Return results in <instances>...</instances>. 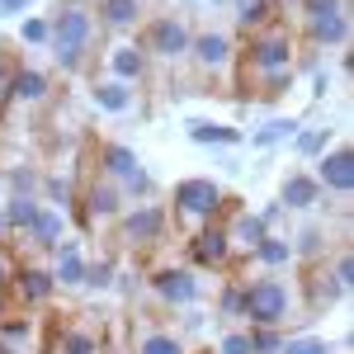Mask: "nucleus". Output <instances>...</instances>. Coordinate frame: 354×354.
Wrapping results in <instances>:
<instances>
[{"instance_id": "obj_30", "label": "nucleus", "mask_w": 354, "mask_h": 354, "mask_svg": "<svg viewBox=\"0 0 354 354\" xmlns=\"http://www.w3.org/2000/svg\"><path fill=\"white\" fill-rule=\"evenodd\" d=\"M298 128H302L298 118H270L260 133H250V147H260V151H265V147H279V142H293Z\"/></svg>"}, {"instance_id": "obj_41", "label": "nucleus", "mask_w": 354, "mask_h": 354, "mask_svg": "<svg viewBox=\"0 0 354 354\" xmlns=\"http://www.w3.org/2000/svg\"><path fill=\"white\" fill-rule=\"evenodd\" d=\"M218 354H250V340H245V330H227L218 340Z\"/></svg>"}, {"instance_id": "obj_6", "label": "nucleus", "mask_w": 354, "mask_h": 354, "mask_svg": "<svg viewBox=\"0 0 354 354\" xmlns=\"http://www.w3.org/2000/svg\"><path fill=\"white\" fill-rule=\"evenodd\" d=\"M100 175L113 180L123 198H147V194H151V175L142 170L137 151L123 147V142H104V147H100Z\"/></svg>"}, {"instance_id": "obj_10", "label": "nucleus", "mask_w": 354, "mask_h": 354, "mask_svg": "<svg viewBox=\"0 0 354 354\" xmlns=\"http://www.w3.org/2000/svg\"><path fill=\"white\" fill-rule=\"evenodd\" d=\"M10 293L19 302V312L48 307V302L57 298V279H53V270H43V265H19V270L10 274Z\"/></svg>"}, {"instance_id": "obj_43", "label": "nucleus", "mask_w": 354, "mask_h": 354, "mask_svg": "<svg viewBox=\"0 0 354 354\" xmlns=\"http://www.w3.org/2000/svg\"><path fill=\"white\" fill-rule=\"evenodd\" d=\"M10 274H15V265H10V260H5V255H0V298H5V293H10Z\"/></svg>"}, {"instance_id": "obj_22", "label": "nucleus", "mask_w": 354, "mask_h": 354, "mask_svg": "<svg viewBox=\"0 0 354 354\" xmlns=\"http://www.w3.org/2000/svg\"><path fill=\"white\" fill-rule=\"evenodd\" d=\"M48 90H53V81L38 66H15V76H10V100L15 104H43Z\"/></svg>"}, {"instance_id": "obj_17", "label": "nucleus", "mask_w": 354, "mask_h": 354, "mask_svg": "<svg viewBox=\"0 0 354 354\" xmlns=\"http://www.w3.org/2000/svg\"><path fill=\"white\" fill-rule=\"evenodd\" d=\"M90 104L100 113H109V118H123V113H133L137 109V90L133 85H123V81H95L90 85Z\"/></svg>"}, {"instance_id": "obj_28", "label": "nucleus", "mask_w": 354, "mask_h": 354, "mask_svg": "<svg viewBox=\"0 0 354 354\" xmlns=\"http://www.w3.org/2000/svg\"><path fill=\"white\" fill-rule=\"evenodd\" d=\"M137 19H142V0H100V15H95L100 28H133Z\"/></svg>"}, {"instance_id": "obj_9", "label": "nucleus", "mask_w": 354, "mask_h": 354, "mask_svg": "<svg viewBox=\"0 0 354 354\" xmlns=\"http://www.w3.org/2000/svg\"><path fill=\"white\" fill-rule=\"evenodd\" d=\"M151 293H156L165 307H194L198 293H203V283H198V274L185 270V265H161V270H151Z\"/></svg>"}, {"instance_id": "obj_11", "label": "nucleus", "mask_w": 354, "mask_h": 354, "mask_svg": "<svg viewBox=\"0 0 354 354\" xmlns=\"http://www.w3.org/2000/svg\"><path fill=\"white\" fill-rule=\"evenodd\" d=\"M312 180L322 185V194H340V198H350L354 189V151L350 147H330L317 156V170H312Z\"/></svg>"}, {"instance_id": "obj_20", "label": "nucleus", "mask_w": 354, "mask_h": 354, "mask_svg": "<svg viewBox=\"0 0 354 354\" xmlns=\"http://www.w3.org/2000/svg\"><path fill=\"white\" fill-rule=\"evenodd\" d=\"M317 203H322V185L312 180V170H293V175L283 180V189H279V208L307 213V208H317Z\"/></svg>"}, {"instance_id": "obj_16", "label": "nucleus", "mask_w": 354, "mask_h": 354, "mask_svg": "<svg viewBox=\"0 0 354 354\" xmlns=\"http://www.w3.org/2000/svg\"><path fill=\"white\" fill-rule=\"evenodd\" d=\"M302 288H307V312L317 317V312H326V307H335V302L345 298V288L330 279L326 260H312L307 265V279H302Z\"/></svg>"}, {"instance_id": "obj_1", "label": "nucleus", "mask_w": 354, "mask_h": 354, "mask_svg": "<svg viewBox=\"0 0 354 354\" xmlns=\"http://www.w3.org/2000/svg\"><path fill=\"white\" fill-rule=\"evenodd\" d=\"M293 66H298V38H293V28L288 24H270L260 28V33H250V43H245L241 53V81L260 85V95L274 100V95H283L288 85H293Z\"/></svg>"}, {"instance_id": "obj_21", "label": "nucleus", "mask_w": 354, "mask_h": 354, "mask_svg": "<svg viewBox=\"0 0 354 354\" xmlns=\"http://www.w3.org/2000/svg\"><path fill=\"white\" fill-rule=\"evenodd\" d=\"M53 255H57V260H53L57 288H81V283H85V265H90V260L81 255V241H62Z\"/></svg>"}, {"instance_id": "obj_31", "label": "nucleus", "mask_w": 354, "mask_h": 354, "mask_svg": "<svg viewBox=\"0 0 354 354\" xmlns=\"http://www.w3.org/2000/svg\"><path fill=\"white\" fill-rule=\"evenodd\" d=\"M245 340H250V354H279L283 350V326H245Z\"/></svg>"}, {"instance_id": "obj_33", "label": "nucleus", "mask_w": 354, "mask_h": 354, "mask_svg": "<svg viewBox=\"0 0 354 354\" xmlns=\"http://www.w3.org/2000/svg\"><path fill=\"white\" fill-rule=\"evenodd\" d=\"M279 354H335V345L322 340V335H288Z\"/></svg>"}, {"instance_id": "obj_3", "label": "nucleus", "mask_w": 354, "mask_h": 354, "mask_svg": "<svg viewBox=\"0 0 354 354\" xmlns=\"http://www.w3.org/2000/svg\"><path fill=\"white\" fill-rule=\"evenodd\" d=\"M222 203H227V194H222L218 180H208V175H189V180H180V185H175V194H170V208H165V213L180 222V227L198 232V227L218 222Z\"/></svg>"}, {"instance_id": "obj_8", "label": "nucleus", "mask_w": 354, "mask_h": 354, "mask_svg": "<svg viewBox=\"0 0 354 354\" xmlns=\"http://www.w3.org/2000/svg\"><path fill=\"white\" fill-rule=\"evenodd\" d=\"M170 227V213L161 203H137V208H123L118 213V236L128 245H156Z\"/></svg>"}, {"instance_id": "obj_46", "label": "nucleus", "mask_w": 354, "mask_h": 354, "mask_svg": "<svg viewBox=\"0 0 354 354\" xmlns=\"http://www.w3.org/2000/svg\"><path fill=\"white\" fill-rule=\"evenodd\" d=\"M0 354H24V350H15V345H10V340H0Z\"/></svg>"}, {"instance_id": "obj_23", "label": "nucleus", "mask_w": 354, "mask_h": 354, "mask_svg": "<svg viewBox=\"0 0 354 354\" xmlns=\"http://www.w3.org/2000/svg\"><path fill=\"white\" fill-rule=\"evenodd\" d=\"M66 227H71V222H66V213L43 203V208H38V218H33V227H28V241H33V245H48V250H57V245L66 241Z\"/></svg>"}, {"instance_id": "obj_35", "label": "nucleus", "mask_w": 354, "mask_h": 354, "mask_svg": "<svg viewBox=\"0 0 354 354\" xmlns=\"http://www.w3.org/2000/svg\"><path fill=\"white\" fill-rule=\"evenodd\" d=\"M48 33H53V28H48L43 15H28L24 24H19V43H28V48H48Z\"/></svg>"}, {"instance_id": "obj_45", "label": "nucleus", "mask_w": 354, "mask_h": 354, "mask_svg": "<svg viewBox=\"0 0 354 354\" xmlns=\"http://www.w3.org/2000/svg\"><path fill=\"white\" fill-rule=\"evenodd\" d=\"M10 76H15V66H0V100H10Z\"/></svg>"}, {"instance_id": "obj_13", "label": "nucleus", "mask_w": 354, "mask_h": 354, "mask_svg": "<svg viewBox=\"0 0 354 354\" xmlns=\"http://www.w3.org/2000/svg\"><path fill=\"white\" fill-rule=\"evenodd\" d=\"M76 203H81V222H118V213H123V194H118V185L113 180H90L81 194H76Z\"/></svg>"}, {"instance_id": "obj_19", "label": "nucleus", "mask_w": 354, "mask_h": 354, "mask_svg": "<svg viewBox=\"0 0 354 354\" xmlns=\"http://www.w3.org/2000/svg\"><path fill=\"white\" fill-rule=\"evenodd\" d=\"M100 345H104V335H100V330L81 326V322H66V326L53 330L48 354H100Z\"/></svg>"}, {"instance_id": "obj_4", "label": "nucleus", "mask_w": 354, "mask_h": 354, "mask_svg": "<svg viewBox=\"0 0 354 354\" xmlns=\"http://www.w3.org/2000/svg\"><path fill=\"white\" fill-rule=\"evenodd\" d=\"M293 302H298L293 288L279 274H260V279H245L241 283V317L250 326H283Z\"/></svg>"}, {"instance_id": "obj_37", "label": "nucleus", "mask_w": 354, "mask_h": 354, "mask_svg": "<svg viewBox=\"0 0 354 354\" xmlns=\"http://www.w3.org/2000/svg\"><path fill=\"white\" fill-rule=\"evenodd\" d=\"M326 270H330V279H335V283H340L345 293H350V288H354V255H350V250H340V255L330 260Z\"/></svg>"}, {"instance_id": "obj_18", "label": "nucleus", "mask_w": 354, "mask_h": 354, "mask_svg": "<svg viewBox=\"0 0 354 354\" xmlns=\"http://www.w3.org/2000/svg\"><path fill=\"white\" fill-rule=\"evenodd\" d=\"M104 66H109V81H123V85H137L147 76V53L137 43H113L104 53Z\"/></svg>"}, {"instance_id": "obj_12", "label": "nucleus", "mask_w": 354, "mask_h": 354, "mask_svg": "<svg viewBox=\"0 0 354 354\" xmlns=\"http://www.w3.org/2000/svg\"><path fill=\"white\" fill-rule=\"evenodd\" d=\"M189 260L198 270H227L232 260H236V250L227 241V232H222V222H208V227H198L189 236Z\"/></svg>"}, {"instance_id": "obj_2", "label": "nucleus", "mask_w": 354, "mask_h": 354, "mask_svg": "<svg viewBox=\"0 0 354 354\" xmlns=\"http://www.w3.org/2000/svg\"><path fill=\"white\" fill-rule=\"evenodd\" d=\"M48 28H53V33H48V48H53L57 66H62V71H81V62L90 57V48H95V33H100L95 10L81 5V0H66V5L53 10Z\"/></svg>"}, {"instance_id": "obj_25", "label": "nucleus", "mask_w": 354, "mask_h": 354, "mask_svg": "<svg viewBox=\"0 0 354 354\" xmlns=\"http://www.w3.org/2000/svg\"><path fill=\"white\" fill-rule=\"evenodd\" d=\"M38 208H43V198L10 194V203L0 208V218H5V232H15V236H28V227H33V218H38Z\"/></svg>"}, {"instance_id": "obj_40", "label": "nucleus", "mask_w": 354, "mask_h": 354, "mask_svg": "<svg viewBox=\"0 0 354 354\" xmlns=\"http://www.w3.org/2000/svg\"><path fill=\"white\" fill-rule=\"evenodd\" d=\"M302 19H312V15H335V10H350V0H298Z\"/></svg>"}, {"instance_id": "obj_32", "label": "nucleus", "mask_w": 354, "mask_h": 354, "mask_svg": "<svg viewBox=\"0 0 354 354\" xmlns=\"http://www.w3.org/2000/svg\"><path fill=\"white\" fill-rule=\"evenodd\" d=\"M293 147H298V156H307V161H317L322 151L330 147V128H307V133L293 137Z\"/></svg>"}, {"instance_id": "obj_14", "label": "nucleus", "mask_w": 354, "mask_h": 354, "mask_svg": "<svg viewBox=\"0 0 354 354\" xmlns=\"http://www.w3.org/2000/svg\"><path fill=\"white\" fill-rule=\"evenodd\" d=\"M222 232H227V241H232V250H236V255H250L255 245L270 236L265 218H260V213H250V208H227V222H222Z\"/></svg>"}, {"instance_id": "obj_29", "label": "nucleus", "mask_w": 354, "mask_h": 354, "mask_svg": "<svg viewBox=\"0 0 354 354\" xmlns=\"http://www.w3.org/2000/svg\"><path fill=\"white\" fill-rule=\"evenodd\" d=\"M274 15H279V5H274V0H250V5H241V10H236V24H241L245 33H260V28L279 24Z\"/></svg>"}, {"instance_id": "obj_47", "label": "nucleus", "mask_w": 354, "mask_h": 354, "mask_svg": "<svg viewBox=\"0 0 354 354\" xmlns=\"http://www.w3.org/2000/svg\"><path fill=\"white\" fill-rule=\"evenodd\" d=\"M232 5H236V10H241V5H250V0H232Z\"/></svg>"}, {"instance_id": "obj_27", "label": "nucleus", "mask_w": 354, "mask_h": 354, "mask_svg": "<svg viewBox=\"0 0 354 354\" xmlns=\"http://www.w3.org/2000/svg\"><path fill=\"white\" fill-rule=\"evenodd\" d=\"M189 142H198V147H236V142H241V128L213 123V118H194L189 123Z\"/></svg>"}, {"instance_id": "obj_42", "label": "nucleus", "mask_w": 354, "mask_h": 354, "mask_svg": "<svg viewBox=\"0 0 354 354\" xmlns=\"http://www.w3.org/2000/svg\"><path fill=\"white\" fill-rule=\"evenodd\" d=\"M28 5H33V0H0V19H5V15H19Z\"/></svg>"}, {"instance_id": "obj_15", "label": "nucleus", "mask_w": 354, "mask_h": 354, "mask_svg": "<svg viewBox=\"0 0 354 354\" xmlns=\"http://www.w3.org/2000/svg\"><path fill=\"white\" fill-rule=\"evenodd\" d=\"M302 28H307V43L312 48H350V10L312 15V19H302Z\"/></svg>"}, {"instance_id": "obj_7", "label": "nucleus", "mask_w": 354, "mask_h": 354, "mask_svg": "<svg viewBox=\"0 0 354 354\" xmlns=\"http://www.w3.org/2000/svg\"><path fill=\"white\" fill-rule=\"evenodd\" d=\"M189 62L198 66V76H227V71L236 66V43H232V33H222V28L194 33Z\"/></svg>"}, {"instance_id": "obj_5", "label": "nucleus", "mask_w": 354, "mask_h": 354, "mask_svg": "<svg viewBox=\"0 0 354 354\" xmlns=\"http://www.w3.org/2000/svg\"><path fill=\"white\" fill-rule=\"evenodd\" d=\"M189 43H194V28L180 19V15H156V19H147L142 24V38H137V48L147 53V62L156 57V62H185L189 57Z\"/></svg>"}, {"instance_id": "obj_34", "label": "nucleus", "mask_w": 354, "mask_h": 354, "mask_svg": "<svg viewBox=\"0 0 354 354\" xmlns=\"http://www.w3.org/2000/svg\"><path fill=\"white\" fill-rule=\"evenodd\" d=\"M38 189L48 194V203H62V213H66V208H76V189H71V180H62V175H48Z\"/></svg>"}, {"instance_id": "obj_39", "label": "nucleus", "mask_w": 354, "mask_h": 354, "mask_svg": "<svg viewBox=\"0 0 354 354\" xmlns=\"http://www.w3.org/2000/svg\"><path fill=\"white\" fill-rule=\"evenodd\" d=\"M38 185H43V180H38L33 170H24V165H19V170H10V189H15V194H24V198H38Z\"/></svg>"}, {"instance_id": "obj_24", "label": "nucleus", "mask_w": 354, "mask_h": 354, "mask_svg": "<svg viewBox=\"0 0 354 354\" xmlns=\"http://www.w3.org/2000/svg\"><path fill=\"white\" fill-rule=\"evenodd\" d=\"M245 260H255V265H260V270H288V265H293V241H288V236H265V241L255 245V250H250V255H245Z\"/></svg>"}, {"instance_id": "obj_49", "label": "nucleus", "mask_w": 354, "mask_h": 354, "mask_svg": "<svg viewBox=\"0 0 354 354\" xmlns=\"http://www.w3.org/2000/svg\"><path fill=\"white\" fill-rule=\"evenodd\" d=\"M81 5H85V0H81Z\"/></svg>"}, {"instance_id": "obj_48", "label": "nucleus", "mask_w": 354, "mask_h": 354, "mask_svg": "<svg viewBox=\"0 0 354 354\" xmlns=\"http://www.w3.org/2000/svg\"><path fill=\"white\" fill-rule=\"evenodd\" d=\"M213 5H222V0H213Z\"/></svg>"}, {"instance_id": "obj_44", "label": "nucleus", "mask_w": 354, "mask_h": 354, "mask_svg": "<svg viewBox=\"0 0 354 354\" xmlns=\"http://www.w3.org/2000/svg\"><path fill=\"white\" fill-rule=\"evenodd\" d=\"M326 90H330V76H326V71H317V81H312V95H317V100H322V95H326Z\"/></svg>"}, {"instance_id": "obj_26", "label": "nucleus", "mask_w": 354, "mask_h": 354, "mask_svg": "<svg viewBox=\"0 0 354 354\" xmlns=\"http://www.w3.org/2000/svg\"><path fill=\"white\" fill-rule=\"evenodd\" d=\"M133 354H189L185 340L175 330H161V326H147L133 335Z\"/></svg>"}, {"instance_id": "obj_38", "label": "nucleus", "mask_w": 354, "mask_h": 354, "mask_svg": "<svg viewBox=\"0 0 354 354\" xmlns=\"http://www.w3.org/2000/svg\"><path fill=\"white\" fill-rule=\"evenodd\" d=\"M218 317H227V322L241 317V283H227V288L218 293Z\"/></svg>"}, {"instance_id": "obj_36", "label": "nucleus", "mask_w": 354, "mask_h": 354, "mask_svg": "<svg viewBox=\"0 0 354 354\" xmlns=\"http://www.w3.org/2000/svg\"><path fill=\"white\" fill-rule=\"evenodd\" d=\"M81 288H95V293L113 288V265H109V260H100V265H85V283H81Z\"/></svg>"}]
</instances>
